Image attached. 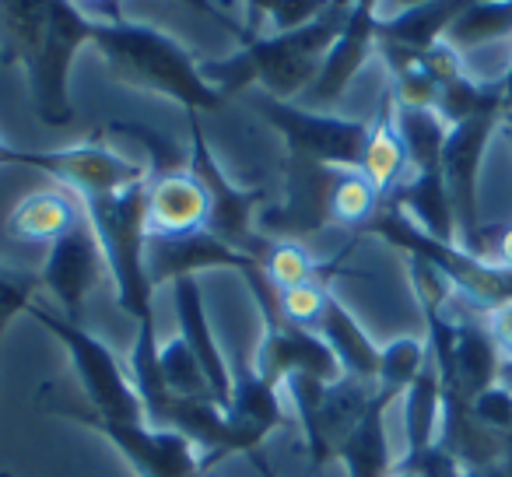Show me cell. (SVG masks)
<instances>
[{
  "label": "cell",
  "mask_w": 512,
  "mask_h": 477,
  "mask_svg": "<svg viewBox=\"0 0 512 477\" xmlns=\"http://www.w3.org/2000/svg\"><path fill=\"white\" fill-rule=\"evenodd\" d=\"M92 46L106 57L116 81L179 102L186 113H214L225 106V92L211 85L200 64L165 32L137 22H95Z\"/></svg>",
  "instance_id": "cell-1"
},
{
  "label": "cell",
  "mask_w": 512,
  "mask_h": 477,
  "mask_svg": "<svg viewBox=\"0 0 512 477\" xmlns=\"http://www.w3.org/2000/svg\"><path fill=\"white\" fill-rule=\"evenodd\" d=\"M344 18L348 11L330 8L302 29L256 36L235 57L221 60V64H200V71L218 92H225V99L242 92L246 85H260L271 99L299 102L320 74V64L334 46Z\"/></svg>",
  "instance_id": "cell-2"
},
{
  "label": "cell",
  "mask_w": 512,
  "mask_h": 477,
  "mask_svg": "<svg viewBox=\"0 0 512 477\" xmlns=\"http://www.w3.org/2000/svg\"><path fill=\"white\" fill-rule=\"evenodd\" d=\"M88 225L99 235V246L106 253L109 278L116 288V302L134 323L155 320V285L148 278V179L134 186H123L113 193L85 197Z\"/></svg>",
  "instance_id": "cell-3"
},
{
  "label": "cell",
  "mask_w": 512,
  "mask_h": 477,
  "mask_svg": "<svg viewBox=\"0 0 512 477\" xmlns=\"http://www.w3.org/2000/svg\"><path fill=\"white\" fill-rule=\"evenodd\" d=\"M39 407L57 418H71L85 428H95L106 435L120 456L137 470V477H207L204 453L193 446L186 435L172 432V428H155L148 421H123L106 418V414L92 411L88 404L64 393L43 390L39 393Z\"/></svg>",
  "instance_id": "cell-4"
},
{
  "label": "cell",
  "mask_w": 512,
  "mask_h": 477,
  "mask_svg": "<svg viewBox=\"0 0 512 477\" xmlns=\"http://www.w3.org/2000/svg\"><path fill=\"white\" fill-rule=\"evenodd\" d=\"M25 313L67 348L74 372H78V379H81V390H85V404L92 407V411L106 414V418L144 421L141 393L130 383L127 365L116 358V351L109 348L102 337H95L85 323L67 320L60 309L43 306L39 299L32 302Z\"/></svg>",
  "instance_id": "cell-5"
},
{
  "label": "cell",
  "mask_w": 512,
  "mask_h": 477,
  "mask_svg": "<svg viewBox=\"0 0 512 477\" xmlns=\"http://www.w3.org/2000/svg\"><path fill=\"white\" fill-rule=\"evenodd\" d=\"M285 390L292 393V404L299 411L302 435H306L309 474H320L330 460H337V449L351 435V428L369 411L376 383H365L355 376H341L337 383H323L306 372H295L285 379Z\"/></svg>",
  "instance_id": "cell-6"
},
{
  "label": "cell",
  "mask_w": 512,
  "mask_h": 477,
  "mask_svg": "<svg viewBox=\"0 0 512 477\" xmlns=\"http://www.w3.org/2000/svg\"><path fill=\"white\" fill-rule=\"evenodd\" d=\"M253 106L274 130H281L288 144V158L330 165V169H362L372 120L320 113V109H306L302 102L271 99L264 92L256 95Z\"/></svg>",
  "instance_id": "cell-7"
},
{
  "label": "cell",
  "mask_w": 512,
  "mask_h": 477,
  "mask_svg": "<svg viewBox=\"0 0 512 477\" xmlns=\"http://www.w3.org/2000/svg\"><path fill=\"white\" fill-rule=\"evenodd\" d=\"M190 116V172L207 186V197H211V221H207V232H214L221 243H228L232 250L249 253V257L264 260V253L271 250L274 239L260 235L256 228V214L264 211L267 200V186H235L232 179L221 172V165L214 162L211 144L204 137V127H200L197 113Z\"/></svg>",
  "instance_id": "cell-8"
},
{
  "label": "cell",
  "mask_w": 512,
  "mask_h": 477,
  "mask_svg": "<svg viewBox=\"0 0 512 477\" xmlns=\"http://www.w3.org/2000/svg\"><path fill=\"white\" fill-rule=\"evenodd\" d=\"M505 109H488L477 113L463 123H453L446 134V148H442V179H446L449 200L456 211V246L484 260V225L481 211H477V176H481V162L488 141L495 134L498 120Z\"/></svg>",
  "instance_id": "cell-9"
},
{
  "label": "cell",
  "mask_w": 512,
  "mask_h": 477,
  "mask_svg": "<svg viewBox=\"0 0 512 477\" xmlns=\"http://www.w3.org/2000/svg\"><path fill=\"white\" fill-rule=\"evenodd\" d=\"M22 165L50 176L53 183L67 186L71 193H78V200L113 193V190H123V186L151 179L144 162H134V158L120 155V151H113L109 144H99V141L74 144V148H57V151L22 148Z\"/></svg>",
  "instance_id": "cell-10"
},
{
  "label": "cell",
  "mask_w": 512,
  "mask_h": 477,
  "mask_svg": "<svg viewBox=\"0 0 512 477\" xmlns=\"http://www.w3.org/2000/svg\"><path fill=\"white\" fill-rule=\"evenodd\" d=\"M106 278H109L106 253H102L99 235L88 225V218H81L71 232L60 235L57 243H50L43 271H39V281L57 299V309L74 323L85 320L88 295Z\"/></svg>",
  "instance_id": "cell-11"
},
{
  "label": "cell",
  "mask_w": 512,
  "mask_h": 477,
  "mask_svg": "<svg viewBox=\"0 0 512 477\" xmlns=\"http://www.w3.org/2000/svg\"><path fill=\"white\" fill-rule=\"evenodd\" d=\"M376 25H379V0H355L348 8L341 32H337L334 46L323 57L320 74L309 85V92L302 95L306 109L327 113V106H334L348 92L351 81L358 78V71L369 64L372 50H376Z\"/></svg>",
  "instance_id": "cell-12"
},
{
  "label": "cell",
  "mask_w": 512,
  "mask_h": 477,
  "mask_svg": "<svg viewBox=\"0 0 512 477\" xmlns=\"http://www.w3.org/2000/svg\"><path fill=\"white\" fill-rule=\"evenodd\" d=\"M253 369L278 390L295 372H306V376H316L323 383H337L344 376L334 351L327 348V341L316 330L292 327L285 320L264 323V337H260V348L253 355Z\"/></svg>",
  "instance_id": "cell-13"
},
{
  "label": "cell",
  "mask_w": 512,
  "mask_h": 477,
  "mask_svg": "<svg viewBox=\"0 0 512 477\" xmlns=\"http://www.w3.org/2000/svg\"><path fill=\"white\" fill-rule=\"evenodd\" d=\"M144 221H148L151 239L200 232L211 221L207 186L190 169L148 179V214H144Z\"/></svg>",
  "instance_id": "cell-14"
},
{
  "label": "cell",
  "mask_w": 512,
  "mask_h": 477,
  "mask_svg": "<svg viewBox=\"0 0 512 477\" xmlns=\"http://www.w3.org/2000/svg\"><path fill=\"white\" fill-rule=\"evenodd\" d=\"M172 306H176V320H179V337L190 344V351L197 355L200 369H204L207 383H211V393L221 407L228 411L232 404V365L221 355V344L214 341L211 320H207L204 309V292H200L197 278H179L172 281Z\"/></svg>",
  "instance_id": "cell-15"
},
{
  "label": "cell",
  "mask_w": 512,
  "mask_h": 477,
  "mask_svg": "<svg viewBox=\"0 0 512 477\" xmlns=\"http://www.w3.org/2000/svg\"><path fill=\"white\" fill-rule=\"evenodd\" d=\"M81 218H85V207H81L78 193H71L67 186H43V190L29 193L11 207L4 228L18 243L50 246L64 232H71Z\"/></svg>",
  "instance_id": "cell-16"
},
{
  "label": "cell",
  "mask_w": 512,
  "mask_h": 477,
  "mask_svg": "<svg viewBox=\"0 0 512 477\" xmlns=\"http://www.w3.org/2000/svg\"><path fill=\"white\" fill-rule=\"evenodd\" d=\"M60 4L64 0H0V60L29 74L50 39Z\"/></svg>",
  "instance_id": "cell-17"
},
{
  "label": "cell",
  "mask_w": 512,
  "mask_h": 477,
  "mask_svg": "<svg viewBox=\"0 0 512 477\" xmlns=\"http://www.w3.org/2000/svg\"><path fill=\"white\" fill-rule=\"evenodd\" d=\"M232 376H235L232 404H228L225 414L249 453V449L264 446V439L274 432V428L285 425V411H281L278 386L267 383L253 365H242V369L232 372Z\"/></svg>",
  "instance_id": "cell-18"
},
{
  "label": "cell",
  "mask_w": 512,
  "mask_h": 477,
  "mask_svg": "<svg viewBox=\"0 0 512 477\" xmlns=\"http://www.w3.org/2000/svg\"><path fill=\"white\" fill-rule=\"evenodd\" d=\"M474 4L477 0H421L414 8L393 11L390 18H379L376 43L400 46V50H411V53H425L428 46L439 43L449 25L467 8H474Z\"/></svg>",
  "instance_id": "cell-19"
},
{
  "label": "cell",
  "mask_w": 512,
  "mask_h": 477,
  "mask_svg": "<svg viewBox=\"0 0 512 477\" xmlns=\"http://www.w3.org/2000/svg\"><path fill=\"white\" fill-rule=\"evenodd\" d=\"M393 400H397L393 393L376 386L369 411L362 414V421H358L348 439L341 442L337 460L344 463L348 477H390L393 474L397 460H393L390 435H386V411H390Z\"/></svg>",
  "instance_id": "cell-20"
},
{
  "label": "cell",
  "mask_w": 512,
  "mask_h": 477,
  "mask_svg": "<svg viewBox=\"0 0 512 477\" xmlns=\"http://www.w3.org/2000/svg\"><path fill=\"white\" fill-rule=\"evenodd\" d=\"M316 334L327 341V348L334 351L337 365H341L344 376L365 379V383H376L379 376V358L383 348L372 344V337L362 330V323L351 316V309L330 292V302L323 309L320 323H316Z\"/></svg>",
  "instance_id": "cell-21"
},
{
  "label": "cell",
  "mask_w": 512,
  "mask_h": 477,
  "mask_svg": "<svg viewBox=\"0 0 512 477\" xmlns=\"http://www.w3.org/2000/svg\"><path fill=\"white\" fill-rule=\"evenodd\" d=\"M390 204H397L421 232H428L439 243H456V211L449 200L442 169L432 172H411L397 190L390 193Z\"/></svg>",
  "instance_id": "cell-22"
},
{
  "label": "cell",
  "mask_w": 512,
  "mask_h": 477,
  "mask_svg": "<svg viewBox=\"0 0 512 477\" xmlns=\"http://www.w3.org/2000/svg\"><path fill=\"white\" fill-rule=\"evenodd\" d=\"M362 176L383 193V200L411 176V162H407V148L400 141L397 116H393V95L386 88L383 102H379L376 116H372L369 141H365L362 155Z\"/></svg>",
  "instance_id": "cell-23"
},
{
  "label": "cell",
  "mask_w": 512,
  "mask_h": 477,
  "mask_svg": "<svg viewBox=\"0 0 512 477\" xmlns=\"http://www.w3.org/2000/svg\"><path fill=\"white\" fill-rule=\"evenodd\" d=\"M400 400H404L407 453H418V449L432 446L439 439V421H442V379L432 355H428L425 369L418 372V379L407 386V393Z\"/></svg>",
  "instance_id": "cell-24"
},
{
  "label": "cell",
  "mask_w": 512,
  "mask_h": 477,
  "mask_svg": "<svg viewBox=\"0 0 512 477\" xmlns=\"http://www.w3.org/2000/svg\"><path fill=\"white\" fill-rule=\"evenodd\" d=\"M505 39H512V0H477L474 8H467L449 25L442 43L467 57L470 50L505 43Z\"/></svg>",
  "instance_id": "cell-25"
},
{
  "label": "cell",
  "mask_w": 512,
  "mask_h": 477,
  "mask_svg": "<svg viewBox=\"0 0 512 477\" xmlns=\"http://www.w3.org/2000/svg\"><path fill=\"white\" fill-rule=\"evenodd\" d=\"M393 116H397V130L407 148L411 172L442 169V148H446L449 123L435 109H407L397 106V102H393Z\"/></svg>",
  "instance_id": "cell-26"
},
{
  "label": "cell",
  "mask_w": 512,
  "mask_h": 477,
  "mask_svg": "<svg viewBox=\"0 0 512 477\" xmlns=\"http://www.w3.org/2000/svg\"><path fill=\"white\" fill-rule=\"evenodd\" d=\"M379 207H383V193L362 176V169L337 172L334 193H330V225L365 232V225L376 218Z\"/></svg>",
  "instance_id": "cell-27"
},
{
  "label": "cell",
  "mask_w": 512,
  "mask_h": 477,
  "mask_svg": "<svg viewBox=\"0 0 512 477\" xmlns=\"http://www.w3.org/2000/svg\"><path fill=\"white\" fill-rule=\"evenodd\" d=\"M260 267H264V278L271 281L274 292L306 285V281H327V274L334 271V264H320L316 257H309L306 246L292 243V239H274Z\"/></svg>",
  "instance_id": "cell-28"
},
{
  "label": "cell",
  "mask_w": 512,
  "mask_h": 477,
  "mask_svg": "<svg viewBox=\"0 0 512 477\" xmlns=\"http://www.w3.org/2000/svg\"><path fill=\"white\" fill-rule=\"evenodd\" d=\"M425 362H428V341H421V337H397V341H390L383 348L376 386L400 400L407 393V386L418 379V372L425 369Z\"/></svg>",
  "instance_id": "cell-29"
},
{
  "label": "cell",
  "mask_w": 512,
  "mask_h": 477,
  "mask_svg": "<svg viewBox=\"0 0 512 477\" xmlns=\"http://www.w3.org/2000/svg\"><path fill=\"white\" fill-rule=\"evenodd\" d=\"M158 362H162V383H165V390H169V397H211L214 400L211 383H207L197 355H193L183 337L162 341Z\"/></svg>",
  "instance_id": "cell-30"
},
{
  "label": "cell",
  "mask_w": 512,
  "mask_h": 477,
  "mask_svg": "<svg viewBox=\"0 0 512 477\" xmlns=\"http://www.w3.org/2000/svg\"><path fill=\"white\" fill-rule=\"evenodd\" d=\"M106 130H109V134L134 137V141L141 144V148H144V165H148L151 179H155V176H169V172L190 169V151H183L176 141H169V137L158 134V130L144 127V123L113 120V123H106Z\"/></svg>",
  "instance_id": "cell-31"
},
{
  "label": "cell",
  "mask_w": 512,
  "mask_h": 477,
  "mask_svg": "<svg viewBox=\"0 0 512 477\" xmlns=\"http://www.w3.org/2000/svg\"><path fill=\"white\" fill-rule=\"evenodd\" d=\"M327 302H330L327 281H306V285H295V288L278 292L281 320L292 323V327H302V330H316Z\"/></svg>",
  "instance_id": "cell-32"
},
{
  "label": "cell",
  "mask_w": 512,
  "mask_h": 477,
  "mask_svg": "<svg viewBox=\"0 0 512 477\" xmlns=\"http://www.w3.org/2000/svg\"><path fill=\"white\" fill-rule=\"evenodd\" d=\"M39 288H43L39 274L11 271V267L0 264V337H4V330L11 327V320L18 313H25L36 302Z\"/></svg>",
  "instance_id": "cell-33"
},
{
  "label": "cell",
  "mask_w": 512,
  "mask_h": 477,
  "mask_svg": "<svg viewBox=\"0 0 512 477\" xmlns=\"http://www.w3.org/2000/svg\"><path fill=\"white\" fill-rule=\"evenodd\" d=\"M400 470H411L414 477H463V467L453 460L442 442H432V446L418 449V453H404L397 460Z\"/></svg>",
  "instance_id": "cell-34"
},
{
  "label": "cell",
  "mask_w": 512,
  "mask_h": 477,
  "mask_svg": "<svg viewBox=\"0 0 512 477\" xmlns=\"http://www.w3.org/2000/svg\"><path fill=\"white\" fill-rule=\"evenodd\" d=\"M470 407H474L477 418L495 428V432H505V428L512 425V390L505 383H495L484 393H477V397L470 400Z\"/></svg>",
  "instance_id": "cell-35"
},
{
  "label": "cell",
  "mask_w": 512,
  "mask_h": 477,
  "mask_svg": "<svg viewBox=\"0 0 512 477\" xmlns=\"http://www.w3.org/2000/svg\"><path fill=\"white\" fill-rule=\"evenodd\" d=\"M484 260L512 271V221L502 228H484Z\"/></svg>",
  "instance_id": "cell-36"
},
{
  "label": "cell",
  "mask_w": 512,
  "mask_h": 477,
  "mask_svg": "<svg viewBox=\"0 0 512 477\" xmlns=\"http://www.w3.org/2000/svg\"><path fill=\"white\" fill-rule=\"evenodd\" d=\"M179 4H186V8H193V11H200V15H207V18H211V22H221V25H225L228 32H232L235 39H239L242 46L249 43L246 29H242L239 22H232V18H228L225 11H221L218 4H214V0H179Z\"/></svg>",
  "instance_id": "cell-37"
},
{
  "label": "cell",
  "mask_w": 512,
  "mask_h": 477,
  "mask_svg": "<svg viewBox=\"0 0 512 477\" xmlns=\"http://www.w3.org/2000/svg\"><path fill=\"white\" fill-rule=\"evenodd\" d=\"M488 323H491V334H495L498 348H502V355L512 358V302H505L502 309L488 313Z\"/></svg>",
  "instance_id": "cell-38"
},
{
  "label": "cell",
  "mask_w": 512,
  "mask_h": 477,
  "mask_svg": "<svg viewBox=\"0 0 512 477\" xmlns=\"http://www.w3.org/2000/svg\"><path fill=\"white\" fill-rule=\"evenodd\" d=\"M92 22H123V0H74Z\"/></svg>",
  "instance_id": "cell-39"
},
{
  "label": "cell",
  "mask_w": 512,
  "mask_h": 477,
  "mask_svg": "<svg viewBox=\"0 0 512 477\" xmlns=\"http://www.w3.org/2000/svg\"><path fill=\"white\" fill-rule=\"evenodd\" d=\"M246 460L253 463V470H256V474H260V477H278V470H274V463L264 456V449H249Z\"/></svg>",
  "instance_id": "cell-40"
},
{
  "label": "cell",
  "mask_w": 512,
  "mask_h": 477,
  "mask_svg": "<svg viewBox=\"0 0 512 477\" xmlns=\"http://www.w3.org/2000/svg\"><path fill=\"white\" fill-rule=\"evenodd\" d=\"M0 165H22V148L0 141Z\"/></svg>",
  "instance_id": "cell-41"
},
{
  "label": "cell",
  "mask_w": 512,
  "mask_h": 477,
  "mask_svg": "<svg viewBox=\"0 0 512 477\" xmlns=\"http://www.w3.org/2000/svg\"><path fill=\"white\" fill-rule=\"evenodd\" d=\"M502 467H505V474L512 477V425L502 432Z\"/></svg>",
  "instance_id": "cell-42"
},
{
  "label": "cell",
  "mask_w": 512,
  "mask_h": 477,
  "mask_svg": "<svg viewBox=\"0 0 512 477\" xmlns=\"http://www.w3.org/2000/svg\"><path fill=\"white\" fill-rule=\"evenodd\" d=\"M463 477H509V474H505L502 463H495V467H484V470H463Z\"/></svg>",
  "instance_id": "cell-43"
},
{
  "label": "cell",
  "mask_w": 512,
  "mask_h": 477,
  "mask_svg": "<svg viewBox=\"0 0 512 477\" xmlns=\"http://www.w3.org/2000/svg\"><path fill=\"white\" fill-rule=\"evenodd\" d=\"M498 383H505L512 390V358H505L502 362V379H498Z\"/></svg>",
  "instance_id": "cell-44"
},
{
  "label": "cell",
  "mask_w": 512,
  "mask_h": 477,
  "mask_svg": "<svg viewBox=\"0 0 512 477\" xmlns=\"http://www.w3.org/2000/svg\"><path fill=\"white\" fill-rule=\"evenodd\" d=\"M351 4H355V0H330V8H334V11H348Z\"/></svg>",
  "instance_id": "cell-45"
},
{
  "label": "cell",
  "mask_w": 512,
  "mask_h": 477,
  "mask_svg": "<svg viewBox=\"0 0 512 477\" xmlns=\"http://www.w3.org/2000/svg\"><path fill=\"white\" fill-rule=\"evenodd\" d=\"M390 477H414L411 470H400V467H393V474Z\"/></svg>",
  "instance_id": "cell-46"
}]
</instances>
